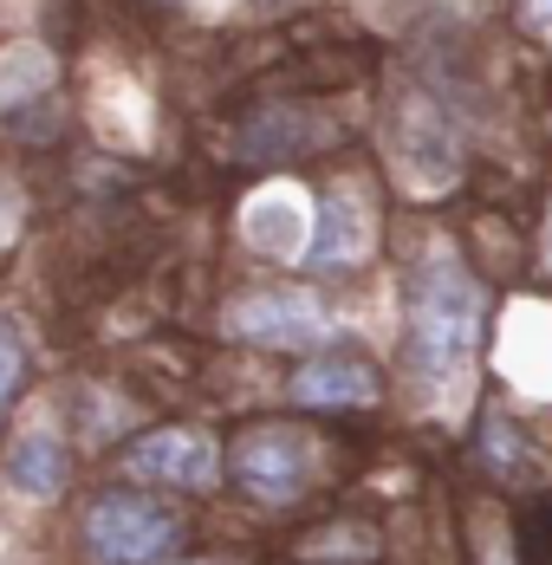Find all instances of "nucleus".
I'll return each mask as SVG.
<instances>
[{"label":"nucleus","mask_w":552,"mask_h":565,"mask_svg":"<svg viewBox=\"0 0 552 565\" xmlns=\"http://www.w3.org/2000/svg\"><path fill=\"white\" fill-rule=\"evenodd\" d=\"M312 468H319V449H312L299 429H286V423L247 429V436L234 443V481H241L254 501H274V508L306 494Z\"/></svg>","instance_id":"nucleus-5"},{"label":"nucleus","mask_w":552,"mask_h":565,"mask_svg":"<svg viewBox=\"0 0 552 565\" xmlns=\"http://www.w3.org/2000/svg\"><path fill=\"white\" fill-rule=\"evenodd\" d=\"M85 546L98 565H163L182 546V520L144 494H105L85 513Z\"/></svg>","instance_id":"nucleus-3"},{"label":"nucleus","mask_w":552,"mask_h":565,"mask_svg":"<svg viewBox=\"0 0 552 565\" xmlns=\"http://www.w3.org/2000/svg\"><path fill=\"white\" fill-rule=\"evenodd\" d=\"M241 234H247L267 260H299V254H306V234H312V202H306V189L267 182V189L247 202Z\"/></svg>","instance_id":"nucleus-8"},{"label":"nucleus","mask_w":552,"mask_h":565,"mask_svg":"<svg viewBox=\"0 0 552 565\" xmlns=\"http://www.w3.org/2000/svg\"><path fill=\"white\" fill-rule=\"evenodd\" d=\"M20 384H26V339H20L13 312H0V416L13 409Z\"/></svg>","instance_id":"nucleus-12"},{"label":"nucleus","mask_w":552,"mask_h":565,"mask_svg":"<svg viewBox=\"0 0 552 565\" xmlns=\"http://www.w3.org/2000/svg\"><path fill=\"white\" fill-rule=\"evenodd\" d=\"M59 78L53 53L40 46V40H13V46H0V105H33V98H46Z\"/></svg>","instance_id":"nucleus-11"},{"label":"nucleus","mask_w":552,"mask_h":565,"mask_svg":"<svg viewBox=\"0 0 552 565\" xmlns=\"http://www.w3.org/2000/svg\"><path fill=\"white\" fill-rule=\"evenodd\" d=\"M390 157H396V175L416 195H442L461 175V130H455L448 105H436L429 92L396 98V111H390Z\"/></svg>","instance_id":"nucleus-2"},{"label":"nucleus","mask_w":552,"mask_h":565,"mask_svg":"<svg viewBox=\"0 0 552 565\" xmlns=\"http://www.w3.org/2000/svg\"><path fill=\"white\" fill-rule=\"evenodd\" d=\"M481 286L455 260V247L436 241L416 267V299H410V377L429 396H455L481 358Z\"/></svg>","instance_id":"nucleus-1"},{"label":"nucleus","mask_w":552,"mask_h":565,"mask_svg":"<svg viewBox=\"0 0 552 565\" xmlns=\"http://www.w3.org/2000/svg\"><path fill=\"white\" fill-rule=\"evenodd\" d=\"M540 254H546V274H552V215H546V241H540Z\"/></svg>","instance_id":"nucleus-16"},{"label":"nucleus","mask_w":552,"mask_h":565,"mask_svg":"<svg viewBox=\"0 0 552 565\" xmlns=\"http://www.w3.org/2000/svg\"><path fill=\"white\" fill-rule=\"evenodd\" d=\"M338 332L331 306L319 292H299V286H267V292H247L227 306V339L241 344H274V351H312Z\"/></svg>","instance_id":"nucleus-4"},{"label":"nucleus","mask_w":552,"mask_h":565,"mask_svg":"<svg viewBox=\"0 0 552 565\" xmlns=\"http://www.w3.org/2000/svg\"><path fill=\"white\" fill-rule=\"evenodd\" d=\"M293 403H378V371L358 364V358H319V364H299L293 371Z\"/></svg>","instance_id":"nucleus-10"},{"label":"nucleus","mask_w":552,"mask_h":565,"mask_svg":"<svg viewBox=\"0 0 552 565\" xmlns=\"http://www.w3.org/2000/svg\"><path fill=\"white\" fill-rule=\"evenodd\" d=\"M267 7H279V0H267Z\"/></svg>","instance_id":"nucleus-17"},{"label":"nucleus","mask_w":552,"mask_h":565,"mask_svg":"<svg viewBox=\"0 0 552 565\" xmlns=\"http://www.w3.org/2000/svg\"><path fill=\"white\" fill-rule=\"evenodd\" d=\"M371 234H378V215H371V195H364V182H331L326 195H319V209H312V234H306V267L312 274H344V267H358L364 254H371Z\"/></svg>","instance_id":"nucleus-6"},{"label":"nucleus","mask_w":552,"mask_h":565,"mask_svg":"<svg viewBox=\"0 0 552 565\" xmlns=\"http://www.w3.org/2000/svg\"><path fill=\"white\" fill-rule=\"evenodd\" d=\"M20 209H26V202H20V182H7V175H0V247L20 234Z\"/></svg>","instance_id":"nucleus-14"},{"label":"nucleus","mask_w":552,"mask_h":565,"mask_svg":"<svg viewBox=\"0 0 552 565\" xmlns=\"http://www.w3.org/2000/svg\"><path fill=\"white\" fill-rule=\"evenodd\" d=\"M481 455L495 461V475H520V468H527V449L513 443V423H507V416H488V423H481Z\"/></svg>","instance_id":"nucleus-13"},{"label":"nucleus","mask_w":552,"mask_h":565,"mask_svg":"<svg viewBox=\"0 0 552 565\" xmlns=\"http://www.w3.org/2000/svg\"><path fill=\"white\" fill-rule=\"evenodd\" d=\"M527 26H533L540 40H552V0H527Z\"/></svg>","instance_id":"nucleus-15"},{"label":"nucleus","mask_w":552,"mask_h":565,"mask_svg":"<svg viewBox=\"0 0 552 565\" xmlns=\"http://www.w3.org/2000/svg\"><path fill=\"white\" fill-rule=\"evenodd\" d=\"M7 488H20L26 501H53L65 488V443H59L53 423H33L13 436L7 449Z\"/></svg>","instance_id":"nucleus-9"},{"label":"nucleus","mask_w":552,"mask_h":565,"mask_svg":"<svg viewBox=\"0 0 552 565\" xmlns=\"http://www.w3.org/2000/svg\"><path fill=\"white\" fill-rule=\"evenodd\" d=\"M124 475L202 494V488H215L221 461H215V443H209L202 429H150V436H137V443L124 449Z\"/></svg>","instance_id":"nucleus-7"}]
</instances>
